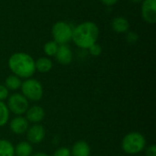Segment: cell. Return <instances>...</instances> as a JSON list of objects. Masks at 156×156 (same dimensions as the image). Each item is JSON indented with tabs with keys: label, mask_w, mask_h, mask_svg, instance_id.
Here are the masks:
<instances>
[{
	"label": "cell",
	"mask_w": 156,
	"mask_h": 156,
	"mask_svg": "<svg viewBox=\"0 0 156 156\" xmlns=\"http://www.w3.org/2000/svg\"><path fill=\"white\" fill-rule=\"evenodd\" d=\"M99 34L100 29L94 22L85 21L73 28L71 40L80 48L88 49L97 43Z\"/></svg>",
	"instance_id": "6da1fadb"
},
{
	"label": "cell",
	"mask_w": 156,
	"mask_h": 156,
	"mask_svg": "<svg viewBox=\"0 0 156 156\" xmlns=\"http://www.w3.org/2000/svg\"><path fill=\"white\" fill-rule=\"evenodd\" d=\"M8 68L11 72L20 79H29L36 72L35 59L27 53L16 52L10 56Z\"/></svg>",
	"instance_id": "7a4b0ae2"
},
{
	"label": "cell",
	"mask_w": 156,
	"mask_h": 156,
	"mask_svg": "<svg viewBox=\"0 0 156 156\" xmlns=\"http://www.w3.org/2000/svg\"><path fill=\"white\" fill-rule=\"evenodd\" d=\"M121 147L122 151L129 155L138 154L146 148V139L144 135L139 132H131L122 138Z\"/></svg>",
	"instance_id": "3957f363"
},
{
	"label": "cell",
	"mask_w": 156,
	"mask_h": 156,
	"mask_svg": "<svg viewBox=\"0 0 156 156\" xmlns=\"http://www.w3.org/2000/svg\"><path fill=\"white\" fill-rule=\"evenodd\" d=\"M20 90L21 93L29 102L39 101L44 95L43 85L39 80L34 78L26 79L24 81H22Z\"/></svg>",
	"instance_id": "277c9868"
},
{
	"label": "cell",
	"mask_w": 156,
	"mask_h": 156,
	"mask_svg": "<svg viewBox=\"0 0 156 156\" xmlns=\"http://www.w3.org/2000/svg\"><path fill=\"white\" fill-rule=\"evenodd\" d=\"M6 106L11 113L16 116H23L29 107V101L21 92L10 94L6 100Z\"/></svg>",
	"instance_id": "5b68a950"
},
{
	"label": "cell",
	"mask_w": 156,
	"mask_h": 156,
	"mask_svg": "<svg viewBox=\"0 0 156 156\" xmlns=\"http://www.w3.org/2000/svg\"><path fill=\"white\" fill-rule=\"evenodd\" d=\"M73 28L69 24L64 21L56 22L51 29L53 40L58 45H67L71 40Z\"/></svg>",
	"instance_id": "8992f818"
},
{
	"label": "cell",
	"mask_w": 156,
	"mask_h": 156,
	"mask_svg": "<svg viewBox=\"0 0 156 156\" xmlns=\"http://www.w3.org/2000/svg\"><path fill=\"white\" fill-rule=\"evenodd\" d=\"M26 136L27 141L32 145L41 144L46 137V129L40 123L29 125L26 133Z\"/></svg>",
	"instance_id": "52a82bcc"
},
{
	"label": "cell",
	"mask_w": 156,
	"mask_h": 156,
	"mask_svg": "<svg viewBox=\"0 0 156 156\" xmlns=\"http://www.w3.org/2000/svg\"><path fill=\"white\" fill-rule=\"evenodd\" d=\"M141 12L146 23L154 24L156 22V0H143Z\"/></svg>",
	"instance_id": "ba28073f"
},
{
	"label": "cell",
	"mask_w": 156,
	"mask_h": 156,
	"mask_svg": "<svg viewBox=\"0 0 156 156\" xmlns=\"http://www.w3.org/2000/svg\"><path fill=\"white\" fill-rule=\"evenodd\" d=\"M46 116V112L43 107L39 105H32L29 106L27 111L25 113V117L29 122V124H37L40 123Z\"/></svg>",
	"instance_id": "9c48e42d"
},
{
	"label": "cell",
	"mask_w": 156,
	"mask_h": 156,
	"mask_svg": "<svg viewBox=\"0 0 156 156\" xmlns=\"http://www.w3.org/2000/svg\"><path fill=\"white\" fill-rule=\"evenodd\" d=\"M9 122V128L10 131L16 134V135H23L26 134L28 127L29 122L26 119V117L23 116H16L14 117Z\"/></svg>",
	"instance_id": "30bf717a"
},
{
	"label": "cell",
	"mask_w": 156,
	"mask_h": 156,
	"mask_svg": "<svg viewBox=\"0 0 156 156\" xmlns=\"http://www.w3.org/2000/svg\"><path fill=\"white\" fill-rule=\"evenodd\" d=\"M55 58L59 64L67 66L73 60V52L68 45H59Z\"/></svg>",
	"instance_id": "8fae6325"
},
{
	"label": "cell",
	"mask_w": 156,
	"mask_h": 156,
	"mask_svg": "<svg viewBox=\"0 0 156 156\" xmlns=\"http://www.w3.org/2000/svg\"><path fill=\"white\" fill-rule=\"evenodd\" d=\"M90 146L83 140L76 142L70 148L71 156H90Z\"/></svg>",
	"instance_id": "7c38bea8"
},
{
	"label": "cell",
	"mask_w": 156,
	"mask_h": 156,
	"mask_svg": "<svg viewBox=\"0 0 156 156\" xmlns=\"http://www.w3.org/2000/svg\"><path fill=\"white\" fill-rule=\"evenodd\" d=\"M112 27L117 33H126L130 28V24L125 17L116 16L112 21Z\"/></svg>",
	"instance_id": "4fadbf2b"
},
{
	"label": "cell",
	"mask_w": 156,
	"mask_h": 156,
	"mask_svg": "<svg viewBox=\"0 0 156 156\" xmlns=\"http://www.w3.org/2000/svg\"><path fill=\"white\" fill-rule=\"evenodd\" d=\"M35 67L36 71H38L40 73H48L52 69L53 62L48 57H41L35 60Z\"/></svg>",
	"instance_id": "5bb4252c"
},
{
	"label": "cell",
	"mask_w": 156,
	"mask_h": 156,
	"mask_svg": "<svg viewBox=\"0 0 156 156\" xmlns=\"http://www.w3.org/2000/svg\"><path fill=\"white\" fill-rule=\"evenodd\" d=\"M33 154V145L27 141H22L15 145V156H31Z\"/></svg>",
	"instance_id": "9a60e30c"
},
{
	"label": "cell",
	"mask_w": 156,
	"mask_h": 156,
	"mask_svg": "<svg viewBox=\"0 0 156 156\" xmlns=\"http://www.w3.org/2000/svg\"><path fill=\"white\" fill-rule=\"evenodd\" d=\"M22 84V80L20 78H18L17 76L11 74L9 76L6 77V79L5 80V86L6 87V89L9 91H16L17 90L20 89Z\"/></svg>",
	"instance_id": "2e32d148"
},
{
	"label": "cell",
	"mask_w": 156,
	"mask_h": 156,
	"mask_svg": "<svg viewBox=\"0 0 156 156\" xmlns=\"http://www.w3.org/2000/svg\"><path fill=\"white\" fill-rule=\"evenodd\" d=\"M0 156H15V145L7 139H0Z\"/></svg>",
	"instance_id": "e0dca14e"
},
{
	"label": "cell",
	"mask_w": 156,
	"mask_h": 156,
	"mask_svg": "<svg viewBox=\"0 0 156 156\" xmlns=\"http://www.w3.org/2000/svg\"><path fill=\"white\" fill-rule=\"evenodd\" d=\"M10 112L5 103V101H0V127L6 125L9 122Z\"/></svg>",
	"instance_id": "ac0fdd59"
},
{
	"label": "cell",
	"mask_w": 156,
	"mask_h": 156,
	"mask_svg": "<svg viewBox=\"0 0 156 156\" xmlns=\"http://www.w3.org/2000/svg\"><path fill=\"white\" fill-rule=\"evenodd\" d=\"M58 46L59 45H58L54 40L48 41L43 47L44 53L47 55V57H54L58 51Z\"/></svg>",
	"instance_id": "d6986e66"
},
{
	"label": "cell",
	"mask_w": 156,
	"mask_h": 156,
	"mask_svg": "<svg viewBox=\"0 0 156 156\" xmlns=\"http://www.w3.org/2000/svg\"><path fill=\"white\" fill-rule=\"evenodd\" d=\"M52 156H71L70 149L66 146H61L56 149L53 153Z\"/></svg>",
	"instance_id": "ffe728a7"
},
{
	"label": "cell",
	"mask_w": 156,
	"mask_h": 156,
	"mask_svg": "<svg viewBox=\"0 0 156 156\" xmlns=\"http://www.w3.org/2000/svg\"><path fill=\"white\" fill-rule=\"evenodd\" d=\"M88 49H89L90 54L91 56H93V57H98V56H100V55L101 54V52H102V48H101V47L98 43L93 44V45L90 46Z\"/></svg>",
	"instance_id": "44dd1931"
},
{
	"label": "cell",
	"mask_w": 156,
	"mask_h": 156,
	"mask_svg": "<svg viewBox=\"0 0 156 156\" xmlns=\"http://www.w3.org/2000/svg\"><path fill=\"white\" fill-rule=\"evenodd\" d=\"M126 40L129 44H135L137 41H138V38H139V36L136 32H133V31H129V32H126Z\"/></svg>",
	"instance_id": "7402d4cb"
},
{
	"label": "cell",
	"mask_w": 156,
	"mask_h": 156,
	"mask_svg": "<svg viewBox=\"0 0 156 156\" xmlns=\"http://www.w3.org/2000/svg\"><path fill=\"white\" fill-rule=\"evenodd\" d=\"M10 95V91L4 84H0V101H5Z\"/></svg>",
	"instance_id": "603a6c76"
},
{
	"label": "cell",
	"mask_w": 156,
	"mask_h": 156,
	"mask_svg": "<svg viewBox=\"0 0 156 156\" xmlns=\"http://www.w3.org/2000/svg\"><path fill=\"white\" fill-rule=\"evenodd\" d=\"M145 156H156V146L154 144H151L144 149Z\"/></svg>",
	"instance_id": "cb8c5ba5"
},
{
	"label": "cell",
	"mask_w": 156,
	"mask_h": 156,
	"mask_svg": "<svg viewBox=\"0 0 156 156\" xmlns=\"http://www.w3.org/2000/svg\"><path fill=\"white\" fill-rule=\"evenodd\" d=\"M101 1L102 2L103 5H105L107 6H112L118 2V0H101Z\"/></svg>",
	"instance_id": "d4e9b609"
},
{
	"label": "cell",
	"mask_w": 156,
	"mask_h": 156,
	"mask_svg": "<svg viewBox=\"0 0 156 156\" xmlns=\"http://www.w3.org/2000/svg\"><path fill=\"white\" fill-rule=\"evenodd\" d=\"M31 156H49L47 153H44V152H37V153H35V154H32Z\"/></svg>",
	"instance_id": "484cf974"
},
{
	"label": "cell",
	"mask_w": 156,
	"mask_h": 156,
	"mask_svg": "<svg viewBox=\"0 0 156 156\" xmlns=\"http://www.w3.org/2000/svg\"><path fill=\"white\" fill-rule=\"evenodd\" d=\"M132 1L133 3H140V2H143V0H130Z\"/></svg>",
	"instance_id": "4316f807"
}]
</instances>
